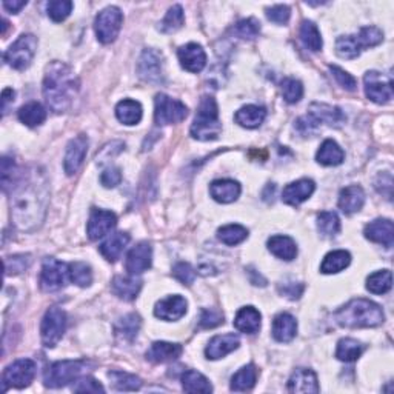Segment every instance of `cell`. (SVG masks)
<instances>
[{"label": "cell", "instance_id": "obj_1", "mask_svg": "<svg viewBox=\"0 0 394 394\" xmlns=\"http://www.w3.org/2000/svg\"><path fill=\"white\" fill-rule=\"evenodd\" d=\"M48 197V186L42 174H22L11 195V216L16 227L23 231L39 227L47 214Z\"/></svg>", "mask_w": 394, "mask_h": 394}, {"label": "cell", "instance_id": "obj_2", "mask_svg": "<svg viewBox=\"0 0 394 394\" xmlns=\"http://www.w3.org/2000/svg\"><path fill=\"white\" fill-rule=\"evenodd\" d=\"M79 93L76 74L64 62L49 64L43 79V97L54 112H65Z\"/></svg>", "mask_w": 394, "mask_h": 394}, {"label": "cell", "instance_id": "obj_3", "mask_svg": "<svg viewBox=\"0 0 394 394\" xmlns=\"http://www.w3.org/2000/svg\"><path fill=\"white\" fill-rule=\"evenodd\" d=\"M336 322L345 328H374L385 321L378 304L367 299H353L334 315Z\"/></svg>", "mask_w": 394, "mask_h": 394}, {"label": "cell", "instance_id": "obj_4", "mask_svg": "<svg viewBox=\"0 0 394 394\" xmlns=\"http://www.w3.org/2000/svg\"><path fill=\"white\" fill-rule=\"evenodd\" d=\"M222 133V123L219 121V108L211 96L200 99L197 114L191 125V136L196 140H214Z\"/></svg>", "mask_w": 394, "mask_h": 394}, {"label": "cell", "instance_id": "obj_5", "mask_svg": "<svg viewBox=\"0 0 394 394\" xmlns=\"http://www.w3.org/2000/svg\"><path fill=\"white\" fill-rule=\"evenodd\" d=\"M88 367L86 360H60L49 365L45 374H43V382L48 389H60L70 382L82 376L85 368Z\"/></svg>", "mask_w": 394, "mask_h": 394}, {"label": "cell", "instance_id": "obj_6", "mask_svg": "<svg viewBox=\"0 0 394 394\" xmlns=\"http://www.w3.org/2000/svg\"><path fill=\"white\" fill-rule=\"evenodd\" d=\"M37 51V39L33 34H22L6 49L3 60L14 70H25L33 62Z\"/></svg>", "mask_w": 394, "mask_h": 394}, {"label": "cell", "instance_id": "obj_7", "mask_svg": "<svg viewBox=\"0 0 394 394\" xmlns=\"http://www.w3.org/2000/svg\"><path fill=\"white\" fill-rule=\"evenodd\" d=\"M66 330V312L59 306L48 308L42 319L40 337L47 348H54L60 342Z\"/></svg>", "mask_w": 394, "mask_h": 394}, {"label": "cell", "instance_id": "obj_8", "mask_svg": "<svg viewBox=\"0 0 394 394\" xmlns=\"http://www.w3.org/2000/svg\"><path fill=\"white\" fill-rule=\"evenodd\" d=\"M122 23L123 14L117 6H108V8L100 11L95 22V29L99 42L105 43V45L114 42L119 33H121Z\"/></svg>", "mask_w": 394, "mask_h": 394}, {"label": "cell", "instance_id": "obj_9", "mask_svg": "<svg viewBox=\"0 0 394 394\" xmlns=\"http://www.w3.org/2000/svg\"><path fill=\"white\" fill-rule=\"evenodd\" d=\"M188 108L177 99L158 95L154 99V121L158 125H171L185 121Z\"/></svg>", "mask_w": 394, "mask_h": 394}, {"label": "cell", "instance_id": "obj_10", "mask_svg": "<svg viewBox=\"0 0 394 394\" xmlns=\"http://www.w3.org/2000/svg\"><path fill=\"white\" fill-rule=\"evenodd\" d=\"M37 365L34 360L31 359H19L14 364L6 367L3 371V391H6L8 386H14V389H25L28 386L36 376Z\"/></svg>", "mask_w": 394, "mask_h": 394}, {"label": "cell", "instance_id": "obj_11", "mask_svg": "<svg viewBox=\"0 0 394 394\" xmlns=\"http://www.w3.org/2000/svg\"><path fill=\"white\" fill-rule=\"evenodd\" d=\"M68 278V265L58 259H47L42 265L40 288L45 293L59 291L65 286Z\"/></svg>", "mask_w": 394, "mask_h": 394}, {"label": "cell", "instance_id": "obj_12", "mask_svg": "<svg viewBox=\"0 0 394 394\" xmlns=\"http://www.w3.org/2000/svg\"><path fill=\"white\" fill-rule=\"evenodd\" d=\"M137 74L142 80L149 84H160L164 77V59L156 49H143L137 62Z\"/></svg>", "mask_w": 394, "mask_h": 394}, {"label": "cell", "instance_id": "obj_13", "mask_svg": "<svg viewBox=\"0 0 394 394\" xmlns=\"http://www.w3.org/2000/svg\"><path fill=\"white\" fill-rule=\"evenodd\" d=\"M365 95L374 103L384 105L393 99V80L378 71H368L364 77Z\"/></svg>", "mask_w": 394, "mask_h": 394}, {"label": "cell", "instance_id": "obj_14", "mask_svg": "<svg viewBox=\"0 0 394 394\" xmlns=\"http://www.w3.org/2000/svg\"><path fill=\"white\" fill-rule=\"evenodd\" d=\"M86 153H88V137L80 134L70 140L66 147L64 160L65 173L68 176H73V174H76L79 171V168L84 164Z\"/></svg>", "mask_w": 394, "mask_h": 394}, {"label": "cell", "instance_id": "obj_15", "mask_svg": "<svg viewBox=\"0 0 394 394\" xmlns=\"http://www.w3.org/2000/svg\"><path fill=\"white\" fill-rule=\"evenodd\" d=\"M116 223L117 217L114 212L105 210H93L88 221V227H86L88 237L91 241L102 239L103 236L108 234L110 231L116 227Z\"/></svg>", "mask_w": 394, "mask_h": 394}, {"label": "cell", "instance_id": "obj_16", "mask_svg": "<svg viewBox=\"0 0 394 394\" xmlns=\"http://www.w3.org/2000/svg\"><path fill=\"white\" fill-rule=\"evenodd\" d=\"M153 248L148 242H140L127 256V271L130 274H142L151 267Z\"/></svg>", "mask_w": 394, "mask_h": 394}, {"label": "cell", "instance_id": "obj_17", "mask_svg": "<svg viewBox=\"0 0 394 394\" xmlns=\"http://www.w3.org/2000/svg\"><path fill=\"white\" fill-rule=\"evenodd\" d=\"M364 234L368 241L391 248L394 243V225L390 219H376L367 225Z\"/></svg>", "mask_w": 394, "mask_h": 394}, {"label": "cell", "instance_id": "obj_18", "mask_svg": "<svg viewBox=\"0 0 394 394\" xmlns=\"http://www.w3.org/2000/svg\"><path fill=\"white\" fill-rule=\"evenodd\" d=\"M186 306H188V304L182 296H168L156 304L154 315L162 321H177V319L185 316Z\"/></svg>", "mask_w": 394, "mask_h": 394}, {"label": "cell", "instance_id": "obj_19", "mask_svg": "<svg viewBox=\"0 0 394 394\" xmlns=\"http://www.w3.org/2000/svg\"><path fill=\"white\" fill-rule=\"evenodd\" d=\"M180 65L190 73H200L206 65V54L197 43H188L177 51Z\"/></svg>", "mask_w": 394, "mask_h": 394}, {"label": "cell", "instance_id": "obj_20", "mask_svg": "<svg viewBox=\"0 0 394 394\" xmlns=\"http://www.w3.org/2000/svg\"><path fill=\"white\" fill-rule=\"evenodd\" d=\"M239 343H241L239 337H237L233 333L216 336V337H212L208 345H206L205 354H206V358L211 359V360L222 359L227 354H230L231 352H234V349H237V347H239Z\"/></svg>", "mask_w": 394, "mask_h": 394}, {"label": "cell", "instance_id": "obj_21", "mask_svg": "<svg viewBox=\"0 0 394 394\" xmlns=\"http://www.w3.org/2000/svg\"><path fill=\"white\" fill-rule=\"evenodd\" d=\"M316 185L310 179H300L297 182H293L290 185L285 186V190L282 193V200L288 205H300L305 202L306 199H310V196L315 193Z\"/></svg>", "mask_w": 394, "mask_h": 394}, {"label": "cell", "instance_id": "obj_22", "mask_svg": "<svg viewBox=\"0 0 394 394\" xmlns=\"http://www.w3.org/2000/svg\"><path fill=\"white\" fill-rule=\"evenodd\" d=\"M319 390L316 373L308 368H299L288 380L290 393H319Z\"/></svg>", "mask_w": 394, "mask_h": 394}, {"label": "cell", "instance_id": "obj_23", "mask_svg": "<svg viewBox=\"0 0 394 394\" xmlns=\"http://www.w3.org/2000/svg\"><path fill=\"white\" fill-rule=\"evenodd\" d=\"M142 288V280L136 278V274H130V276H117L112 279L111 282V291L119 299L123 300H134L139 295Z\"/></svg>", "mask_w": 394, "mask_h": 394}, {"label": "cell", "instance_id": "obj_24", "mask_svg": "<svg viewBox=\"0 0 394 394\" xmlns=\"http://www.w3.org/2000/svg\"><path fill=\"white\" fill-rule=\"evenodd\" d=\"M365 204V193L359 185L345 186L339 195V208L345 214H354L362 210Z\"/></svg>", "mask_w": 394, "mask_h": 394}, {"label": "cell", "instance_id": "obj_25", "mask_svg": "<svg viewBox=\"0 0 394 394\" xmlns=\"http://www.w3.org/2000/svg\"><path fill=\"white\" fill-rule=\"evenodd\" d=\"M182 347L171 342H154L147 352V359L154 364H165V362L176 360L182 354Z\"/></svg>", "mask_w": 394, "mask_h": 394}, {"label": "cell", "instance_id": "obj_26", "mask_svg": "<svg viewBox=\"0 0 394 394\" xmlns=\"http://www.w3.org/2000/svg\"><path fill=\"white\" fill-rule=\"evenodd\" d=\"M297 333V322L288 312H280L273 321V337L278 342H291Z\"/></svg>", "mask_w": 394, "mask_h": 394}, {"label": "cell", "instance_id": "obj_27", "mask_svg": "<svg viewBox=\"0 0 394 394\" xmlns=\"http://www.w3.org/2000/svg\"><path fill=\"white\" fill-rule=\"evenodd\" d=\"M210 193L214 200L221 204H231L241 196V185L236 180L223 179L214 180L210 186Z\"/></svg>", "mask_w": 394, "mask_h": 394}, {"label": "cell", "instance_id": "obj_28", "mask_svg": "<svg viewBox=\"0 0 394 394\" xmlns=\"http://www.w3.org/2000/svg\"><path fill=\"white\" fill-rule=\"evenodd\" d=\"M308 116H311L317 123L328 125H341L345 122V114L337 106H331L327 103H312L310 106Z\"/></svg>", "mask_w": 394, "mask_h": 394}, {"label": "cell", "instance_id": "obj_29", "mask_svg": "<svg viewBox=\"0 0 394 394\" xmlns=\"http://www.w3.org/2000/svg\"><path fill=\"white\" fill-rule=\"evenodd\" d=\"M130 242V234L123 233V231H117V233H112L108 239H106L102 245L99 247L100 254L108 262H116L121 254L123 253L125 247L128 245Z\"/></svg>", "mask_w": 394, "mask_h": 394}, {"label": "cell", "instance_id": "obj_30", "mask_svg": "<svg viewBox=\"0 0 394 394\" xmlns=\"http://www.w3.org/2000/svg\"><path fill=\"white\" fill-rule=\"evenodd\" d=\"M262 316L260 312L254 308V306H243L239 310L234 319V327L245 334H254L258 333L260 328Z\"/></svg>", "mask_w": 394, "mask_h": 394}, {"label": "cell", "instance_id": "obj_31", "mask_svg": "<svg viewBox=\"0 0 394 394\" xmlns=\"http://www.w3.org/2000/svg\"><path fill=\"white\" fill-rule=\"evenodd\" d=\"M268 249L276 256V258L290 262L296 259L297 245L296 242L288 236H273L268 239Z\"/></svg>", "mask_w": 394, "mask_h": 394}, {"label": "cell", "instance_id": "obj_32", "mask_svg": "<svg viewBox=\"0 0 394 394\" xmlns=\"http://www.w3.org/2000/svg\"><path fill=\"white\" fill-rule=\"evenodd\" d=\"M267 117V111L265 108H262V106L258 105H247V106H242V108L236 112V122L241 125L243 128H248V130H254L260 127L262 123H264Z\"/></svg>", "mask_w": 394, "mask_h": 394}, {"label": "cell", "instance_id": "obj_33", "mask_svg": "<svg viewBox=\"0 0 394 394\" xmlns=\"http://www.w3.org/2000/svg\"><path fill=\"white\" fill-rule=\"evenodd\" d=\"M140 325H142V321L139 316L134 315V312L133 315H127L125 317L119 319L116 323V327H114L116 337L123 343H131L137 337V333H139V330H140Z\"/></svg>", "mask_w": 394, "mask_h": 394}, {"label": "cell", "instance_id": "obj_34", "mask_svg": "<svg viewBox=\"0 0 394 394\" xmlns=\"http://www.w3.org/2000/svg\"><path fill=\"white\" fill-rule=\"evenodd\" d=\"M343 159H345V153H343L342 148L331 139L325 140L316 154V160L323 167L341 165Z\"/></svg>", "mask_w": 394, "mask_h": 394}, {"label": "cell", "instance_id": "obj_35", "mask_svg": "<svg viewBox=\"0 0 394 394\" xmlns=\"http://www.w3.org/2000/svg\"><path fill=\"white\" fill-rule=\"evenodd\" d=\"M349 264H352V254L345 249H336V251H331L325 256L321 271L323 274H336L345 270Z\"/></svg>", "mask_w": 394, "mask_h": 394}, {"label": "cell", "instance_id": "obj_36", "mask_svg": "<svg viewBox=\"0 0 394 394\" xmlns=\"http://www.w3.org/2000/svg\"><path fill=\"white\" fill-rule=\"evenodd\" d=\"M116 116L123 125H137L142 121V105L136 100L123 99L116 106Z\"/></svg>", "mask_w": 394, "mask_h": 394}, {"label": "cell", "instance_id": "obj_37", "mask_svg": "<svg viewBox=\"0 0 394 394\" xmlns=\"http://www.w3.org/2000/svg\"><path fill=\"white\" fill-rule=\"evenodd\" d=\"M256 379H258V370L254 365L242 367L231 379V390L237 393L249 391L256 385Z\"/></svg>", "mask_w": 394, "mask_h": 394}, {"label": "cell", "instance_id": "obj_38", "mask_svg": "<svg viewBox=\"0 0 394 394\" xmlns=\"http://www.w3.org/2000/svg\"><path fill=\"white\" fill-rule=\"evenodd\" d=\"M19 119H21V122L27 125V127L34 128L45 122L47 111L40 103L29 102L19 110Z\"/></svg>", "mask_w": 394, "mask_h": 394}, {"label": "cell", "instance_id": "obj_39", "mask_svg": "<svg viewBox=\"0 0 394 394\" xmlns=\"http://www.w3.org/2000/svg\"><path fill=\"white\" fill-rule=\"evenodd\" d=\"M182 386L186 393H211L210 380L199 371L188 370L182 374Z\"/></svg>", "mask_w": 394, "mask_h": 394}, {"label": "cell", "instance_id": "obj_40", "mask_svg": "<svg viewBox=\"0 0 394 394\" xmlns=\"http://www.w3.org/2000/svg\"><path fill=\"white\" fill-rule=\"evenodd\" d=\"M300 39H302L304 45L310 49V51L316 53L322 49V36L321 31L317 29V27L310 21H304L300 25Z\"/></svg>", "mask_w": 394, "mask_h": 394}, {"label": "cell", "instance_id": "obj_41", "mask_svg": "<svg viewBox=\"0 0 394 394\" xmlns=\"http://www.w3.org/2000/svg\"><path fill=\"white\" fill-rule=\"evenodd\" d=\"M362 353H364V345L359 341L347 337L337 343L336 358L342 362H354L360 358Z\"/></svg>", "mask_w": 394, "mask_h": 394}, {"label": "cell", "instance_id": "obj_42", "mask_svg": "<svg viewBox=\"0 0 394 394\" xmlns=\"http://www.w3.org/2000/svg\"><path fill=\"white\" fill-rule=\"evenodd\" d=\"M393 286V274L390 270L373 273L370 278L367 279V290L373 293V295H385L389 293Z\"/></svg>", "mask_w": 394, "mask_h": 394}, {"label": "cell", "instance_id": "obj_43", "mask_svg": "<svg viewBox=\"0 0 394 394\" xmlns=\"http://www.w3.org/2000/svg\"><path fill=\"white\" fill-rule=\"evenodd\" d=\"M108 378L111 379L112 386L119 391H137L142 386L140 378L125 371H110Z\"/></svg>", "mask_w": 394, "mask_h": 394}, {"label": "cell", "instance_id": "obj_44", "mask_svg": "<svg viewBox=\"0 0 394 394\" xmlns=\"http://www.w3.org/2000/svg\"><path fill=\"white\" fill-rule=\"evenodd\" d=\"M68 279L82 288L90 286L93 282V271L90 265L84 264V262H73L68 265Z\"/></svg>", "mask_w": 394, "mask_h": 394}, {"label": "cell", "instance_id": "obj_45", "mask_svg": "<svg viewBox=\"0 0 394 394\" xmlns=\"http://www.w3.org/2000/svg\"><path fill=\"white\" fill-rule=\"evenodd\" d=\"M362 51L358 36H342L336 40V53L342 59H356Z\"/></svg>", "mask_w": 394, "mask_h": 394}, {"label": "cell", "instance_id": "obj_46", "mask_svg": "<svg viewBox=\"0 0 394 394\" xmlns=\"http://www.w3.org/2000/svg\"><path fill=\"white\" fill-rule=\"evenodd\" d=\"M217 237L225 245H237L248 237V230L242 225H227V227L219 228Z\"/></svg>", "mask_w": 394, "mask_h": 394}, {"label": "cell", "instance_id": "obj_47", "mask_svg": "<svg viewBox=\"0 0 394 394\" xmlns=\"http://www.w3.org/2000/svg\"><path fill=\"white\" fill-rule=\"evenodd\" d=\"M22 177V173H19L14 160L10 158L2 159V188L5 193L14 188L19 180Z\"/></svg>", "mask_w": 394, "mask_h": 394}, {"label": "cell", "instance_id": "obj_48", "mask_svg": "<svg viewBox=\"0 0 394 394\" xmlns=\"http://www.w3.org/2000/svg\"><path fill=\"white\" fill-rule=\"evenodd\" d=\"M184 21H185V16H184L182 6L174 5V6H171L170 10H168L165 19L162 21L160 29L164 31V33H167V34H171V33H174V31H177V29L182 28Z\"/></svg>", "mask_w": 394, "mask_h": 394}, {"label": "cell", "instance_id": "obj_49", "mask_svg": "<svg viewBox=\"0 0 394 394\" xmlns=\"http://www.w3.org/2000/svg\"><path fill=\"white\" fill-rule=\"evenodd\" d=\"M317 230L321 231L323 236H334L339 233L341 230V221L333 211H322L317 216Z\"/></svg>", "mask_w": 394, "mask_h": 394}, {"label": "cell", "instance_id": "obj_50", "mask_svg": "<svg viewBox=\"0 0 394 394\" xmlns=\"http://www.w3.org/2000/svg\"><path fill=\"white\" fill-rule=\"evenodd\" d=\"M234 34L241 39H256L260 33V23L256 21V19L249 17V19H242V21L237 22L234 25Z\"/></svg>", "mask_w": 394, "mask_h": 394}, {"label": "cell", "instance_id": "obj_51", "mask_svg": "<svg viewBox=\"0 0 394 394\" xmlns=\"http://www.w3.org/2000/svg\"><path fill=\"white\" fill-rule=\"evenodd\" d=\"M73 10V2L70 0H53L47 5L48 16L53 19L54 22H64L65 19L70 16Z\"/></svg>", "mask_w": 394, "mask_h": 394}, {"label": "cell", "instance_id": "obj_52", "mask_svg": "<svg viewBox=\"0 0 394 394\" xmlns=\"http://www.w3.org/2000/svg\"><path fill=\"white\" fill-rule=\"evenodd\" d=\"M358 40L360 43L362 48H370V47H376L380 42L384 40V33L376 27H364L360 28Z\"/></svg>", "mask_w": 394, "mask_h": 394}, {"label": "cell", "instance_id": "obj_53", "mask_svg": "<svg viewBox=\"0 0 394 394\" xmlns=\"http://www.w3.org/2000/svg\"><path fill=\"white\" fill-rule=\"evenodd\" d=\"M31 265V256L29 254H17L11 256V258L5 259V274H19L23 273Z\"/></svg>", "mask_w": 394, "mask_h": 394}, {"label": "cell", "instance_id": "obj_54", "mask_svg": "<svg viewBox=\"0 0 394 394\" xmlns=\"http://www.w3.org/2000/svg\"><path fill=\"white\" fill-rule=\"evenodd\" d=\"M282 95L288 103H296L304 96V86L296 79H285L282 82Z\"/></svg>", "mask_w": 394, "mask_h": 394}, {"label": "cell", "instance_id": "obj_55", "mask_svg": "<svg viewBox=\"0 0 394 394\" xmlns=\"http://www.w3.org/2000/svg\"><path fill=\"white\" fill-rule=\"evenodd\" d=\"M330 71H331V74H333V77L337 80V84L342 86V88H345L347 91H356V88H358V82H356V79L352 76V74L347 73L345 70H342V68L336 66V65H331Z\"/></svg>", "mask_w": 394, "mask_h": 394}, {"label": "cell", "instance_id": "obj_56", "mask_svg": "<svg viewBox=\"0 0 394 394\" xmlns=\"http://www.w3.org/2000/svg\"><path fill=\"white\" fill-rule=\"evenodd\" d=\"M200 328H216L219 325L223 323V315L222 311L216 308H205L200 315Z\"/></svg>", "mask_w": 394, "mask_h": 394}, {"label": "cell", "instance_id": "obj_57", "mask_svg": "<svg viewBox=\"0 0 394 394\" xmlns=\"http://www.w3.org/2000/svg\"><path fill=\"white\" fill-rule=\"evenodd\" d=\"M173 276L176 278L179 282H182L184 285H191L196 279V273L195 270H193V267L190 264L180 262V264H177L173 268Z\"/></svg>", "mask_w": 394, "mask_h": 394}, {"label": "cell", "instance_id": "obj_58", "mask_svg": "<svg viewBox=\"0 0 394 394\" xmlns=\"http://www.w3.org/2000/svg\"><path fill=\"white\" fill-rule=\"evenodd\" d=\"M74 393H103L105 389L102 384H99L96 379L93 378H82L77 379L76 384L73 385Z\"/></svg>", "mask_w": 394, "mask_h": 394}, {"label": "cell", "instance_id": "obj_59", "mask_svg": "<svg viewBox=\"0 0 394 394\" xmlns=\"http://www.w3.org/2000/svg\"><path fill=\"white\" fill-rule=\"evenodd\" d=\"M290 16L291 11L286 5H276L273 6V8L267 10V17L278 25H285L290 21Z\"/></svg>", "mask_w": 394, "mask_h": 394}, {"label": "cell", "instance_id": "obj_60", "mask_svg": "<svg viewBox=\"0 0 394 394\" xmlns=\"http://www.w3.org/2000/svg\"><path fill=\"white\" fill-rule=\"evenodd\" d=\"M100 182H102L105 188H114V186H117L122 182L121 170L116 167L106 168V170L102 173V176H100Z\"/></svg>", "mask_w": 394, "mask_h": 394}, {"label": "cell", "instance_id": "obj_61", "mask_svg": "<svg viewBox=\"0 0 394 394\" xmlns=\"http://www.w3.org/2000/svg\"><path fill=\"white\" fill-rule=\"evenodd\" d=\"M279 291L282 293L284 296L288 297V299L296 300V299H299L300 296H302V293H304V285H302V284H295V282H291V284H285L284 286H280Z\"/></svg>", "mask_w": 394, "mask_h": 394}, {"label": "cell", "instance_id": "obj_62", "mask_svg": "<svg viewBox=\"0 0 394 394\" xmlns=\"http://www.w3.org/2000/svg\"><path fill=\"white\" fill-rule=\"evenodd\" d=\"M16 93L11 88H5L2 93V106H3V114H6V110H8V105L11 102H14Z\"/></svg>", "mask_w": 394, "mask_h": 394}, {"label": "cell", "instance_id": "obj_63", "mask_svg": "<svg viewBox=\"0 0 394 394\" xmlns=\"http://www.w3.org/2000/svg\"><path fill=\"white\" fill-rule=\"evenodd\" d=\"M25 5H27L25 0H12V2H8V0H6V2H3V8L16 14V12L21 11Z\"/></svg>", "mask_w": 394, "mask_h": 394}]
</instances>
